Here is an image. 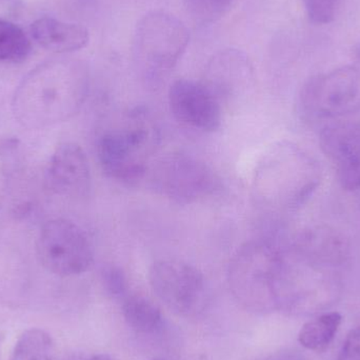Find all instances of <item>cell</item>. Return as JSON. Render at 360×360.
Here are the masks:
<instances>
[{"instance_id":"obj_6","label":"cell","mask_w":360,"mask_h":360,"mask_svg":"<svg viewBox=\"0 0 360 360\" xmlns=\"http://www.w3.org/2000/svg\"><path fill=\"white\" fill-rule=\"evenodd\" d=\"M304 118H338L360 110V69L340 67L310 78L300 95Z\"/></svg>"},{"instance_id":"obj_9","label":"cell","mask_w":360,"mask_h":360,"mask_svg":"<svg viewBox=\"0 0 360 360\" xmlns=\"http://www.w3.org/2000/svg\"><path fill=\"white\" fill-rule=\"evenodd\" d=\"M150 285L160 302L175 314L193 316L205 302V281L202 273L188 262L160 259L152 264Z\"/></svg>"},{"instance_id":"obj_23","label":"cell","mask_w":360,"mask_h":360,"mask_svg":"<svg viewBox=\"0 0 360 360\" xmlns=\"http://www.w3.org/2000/svg\"><path fill=\"white\" fill-rule=\"evenodd\" d=\"M338 360H360V323L347 334Z\"/></svg>"},{"instance_id":"obj_8","label":"cell","mask_w":360,"mask_h":360,"mask_svg":"<svg viewBox=\"0 0 360 360\" xmlns=\"http://www.w3.org/2000/svg\"><path fill=\"white\" fill-rule=\"evenodd\" d=\"M149 170L154 190L180 205H190L211 196L219 186L207 165L180 152L160 158Z\"/></svg>"},{"instance_id":"obj_3","label":"cell","mask_w":360,"mask_h":360,"mask_svg":"<svg viewBox=\"0 0 360 360\" xmlns=\"http://www.w3.org/2000/svg\"><path fill=\"white\" fill-rule=\"evenodd\" d=\"M289 264L274 243H243L231 259L228 279L237 302L247 310L264 312L279 304L288 285Z\"/></svg>"},{"instance_id":"obj_2","label":"cell","mask_w":360,"mask_h":360,"mask_svg":"<svg viewBox=\"0 0 360 360\" xmlns=\"http://www.w3.org/2000/svg\"><path fill=\"white\" fill-rule=\"evenodd\" d=\"M160 145V130L143 107L124 112L97 139V156L110 179L133 184L143 179Z\"/></svg>"},{"instance_id":"obj_10","label":"cell","mask_w":360,"mask_h":360,"mask_svg":"<svg viewBox=\"0 0 360 360\" xmlns=\"http://www.w3.org/2000/svg\"><path fill=\"white\" fill-rule=\"evenodd\" d=\"M169 107L175 120L199 132L212 133L221 124V103L205 82L179 79L171 84Z\"/></svg>"},{"instance_id":"obj_11","label":"cell","mask_w":360,"mask_h":360,"mask_svg":"<svg viewBox=\"0 0 360 360\" xmlns=\"http://www.w3.org/2000/svg\"><path fill=\"white\" fill-rule=\"evenodd\" d=\"M91 184L90 165L84 149L75 143L58 146L44 171L46 192L57 196L82 198L90 193Z\"/></svg>"},{"instance_id":"obj_22","label":"cell","mask_w":360,"mask_h":360,"mask_svg":"<svg viewBox=\"0 0 360 360\" xmlns=\"http://www.w3.org/2000/svg\"><path fill=\"white\" fill-rule=\"evenodd\" d=\"M307 14L316 25H328L333 21L338 0H302Z\"/></svg>"},{"instance_id":"obj_12","label":"cell","mask_w":360,"mask_h":360,"mask_svg":"<svg viewBox=\"0 0 360 360\" xmlns=\"http://www.w3.org/2000/svg\"><path fill=\"white\" fill-rule=\"evenodd\" d=\"M319 145L335 170L340 186L347 191L360 190V126L336 122L325 127Z\"/></svg>"},{"instance_id":"obj_7","label":"cell","mask_w":360,"mask_h":360,"mask_svg":"<svg viewBox=\"0 0 360 360\" xmlns=\"http://www.w3.org/2000/svg\"><path fill=\"white\" fill-rule=\"evenodd\" d=\"M38 260L57 276L82 274L94 259L92 245L82 228L71 220L55 218L42 226L36 241Z\"/></svg>"},{"instance_id":"obj_26","label":"cell","mask_w":360,"mask_h":360,"mask_svg":"<svg viewBox=\"0 0 360 360\" xmlns=\"http://www.w3.org/2000/svg\"><path fill=\"white\" fill-rule=\"evenodd\" d=\"M149 360H166V359H160V357H156V359H149Z\"/></svg>"},{"instance_id":"obj_21","label":"cell","mask_w":360,"mask_h":360,"mask_svg":"<svg viewBox=\"0 0 360 360\" xmlns=\"http://www.w3.org/2000/svg\"><path fill=\"white\" fill-rule=\"evenodd\" d=\"M103 283L105 292L115 300L127 298L128 294V279L122 269L110 266L103 269Z\"/></svg>"},{"instance_id":"obj_13","label":"cell","mask_w":360,"mask_h":360,"mask_svg":"<svg viewBox=\"0 0 360 360\" xmlns=\"http://www.w3.org/2000/svg\"><path fill=\"white\" fill-rule=\"evenodd\" d=\"M292 252L312 264L335 266L346 259L349 245L340 233L330 228L317 226L300 233L294 241Z\"/></svg>"},{"instance_id":"obj_16","label":"cell","mask_w":360,"mask_h":360,"mask_svg":"<svg viewBox=\"0 0 360 360\" xmlns=\"http://www.w3.org/2000/svg\"><path fill=\"white\" fill-rule=\"evenodd\" d=\"M342 321L340 313H323L302 326L298 342L307 350L323 352L333 342Z\"/></svg>"},{"instance_id":"obj_20","label":"cell","mask_w":360,"mask_h":360,"mask_svg":"<svg viewBox=\"0 0 360 360\" xmlns=\"http://www.w3.org/2000/svg\"><path fill=\"white\" fill-rule=\"evenodd\" d=\"M184 8L191 18L199 25H209L221 18L233 0H184Z\"/></svg>"},{"instance_id":"obj_17","label":"cell","mask_w":360,"mask_h":360,"mask_svg":"<svg viewBox=\"0 0 360 360\" xmlns=\"http://www.w3.org/2000/svg\"><path fill=\"white\" fill-rule=\"evenodd\" d=\"M122 314L129 327L139 333H152L162 323L160 309L143 295L128 296L122 304Z\"/></svg>"},{"instance_id":"obj_14","label":"cell","mask_w":360,"mask_h":360,"mask_svg":"<svg viewBox=\"0 0 360 360\" xmlns=\"http://www.w3.org/2000/svg\"><path fill=\"white\" fill-rule=\"evenodd\" d=\"M250 73L251 70L245 57L236 51H229L213 59L205 84L222 105V101H228L240 91L249 79Z\"/></svg>"},{"instance_id":"obj_5","label":"cell","mask_w":360,"mask_h":360,"mask_svg":"<svg viewBox=\"0 0 360 360\" xmlns=\"http://www.w3.org/2000/svg\"><path fill=\"white\" fill-rule=\"evenodd\" d=\"M188 40V29L177 17L165 12L149 13L137 25L135 59L148 78L158 79L177 65Z\"/></svg>"},{"instance_id":"obj_18","label":"cell","mask_w":360,"mask_h":360,"mask_svg":"<svg viewBox=\"0 0 360 360\" xmlns=\"http://www.w3.org/2000/svg\"><path fill=\"white\" fill-rule=\"evenodd\" d=\"M54 344L44 330L32 328L23 332L13 350L12 360H53Z\"/></svg>"},{"instance_id":"obj_4","label":"cell","mask_w":360,"mask_h":360,"mask_svg":"<svg viewBox=\"0 0 360 360\" xmlns=\"http://www.w3.org/2000/svg\"><path fill=\"white\" fill-rule=\"evenodd\" d=\"M321 168L304 150L288 141L273 146L256 169L254 190L268 207L295 211L321 184Z\"/></svg>"},{"instance_id":"obj_24","label":"cell","mask_w":360,"mask_h":360,"mask_svg":"<svg viewBox=\"0 0 360 360\" xmlns=\"http://www.w3.org/2000/svg\"><path fill=\"white\" fill-rule=\"evenodd\" d=\"M17 145H18V141H17V139H2V141H0V155H1V154L8 153V152L16 149Z\"/></svg>"},{"instance_id":"obj_15","label":"cell","mask_w":360,"mask_h":360,"mask_svg":"<svg viewBox=\"0 0 360 360\" xmlns=\"http://www.w3.org/2000/svg\"><path fill=\"white\" fill-rule=\"evenodd\" d=\"M34 40L46 50L54 53H72L82 50L90 40L89 31L77 23L63 22L44 17L32 25Z\"/></svg>"},{"instance_id":"obj_1","label":"cell","mask_w":360,"mask_h":360,"mask_svg":"<svg viewBox=\"0 0 360 360\" xmlns=\"http://www.w3.org/2000/svg\"><path fill=\"white\" fill-rule=\"evenodd\" d=\"M88 92V75L82 65L63 61L39 65L17 88L13 115L29 130L55 126L80 111Z\"/></svg>"},{"instance_id":"obj_25","label":"cell","mask_w":360,"mask_h":360,"mask_svg":"<svg viewBox=\"0 0 360 360\" xmlns=\"http://www.w3.org/2000/svg\"><path fill=\"white\" fill-rule=\"evenodd\" d=\"M77 360H115L113 357L110 356L108 354H96L91 355V356L84 357V359H79Z\"/></svg>"},{"instance_id":"obj_19","label":"cell","mask_w":360,"mask_h":360,"mask_svg":"<svg viewBox=\"0 0 360 360\" xmlns=\"http://www.w3.org/2000/svg\"><path fill=\"white\" fill-rule=\"evenodd\" d=\"M31 52V44L25 32L11 21L0 19V61L19 63Z\"/></svg>"}]
</instances>
